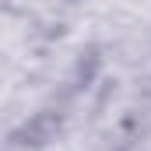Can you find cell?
<instances>
[{
	"mask_svg": "<svg viewBox=\"0 0 151 151\" xmlns=\"http://www.w3.org/2000/svg\"><path fill=\"white\" fill-rule=\"evenodd\" d=\"M56 127H60V119H56L53 113H39V116H32V119L21 127L18 141H21L25 148H28V144H32V148H39V144H46V141L56 134Z\"/></svg>",
	"mask_w": 151,
	"mask_h": 151,
	"instance_id": "obj_1",
	"label": "cell"
}]
</instances>
